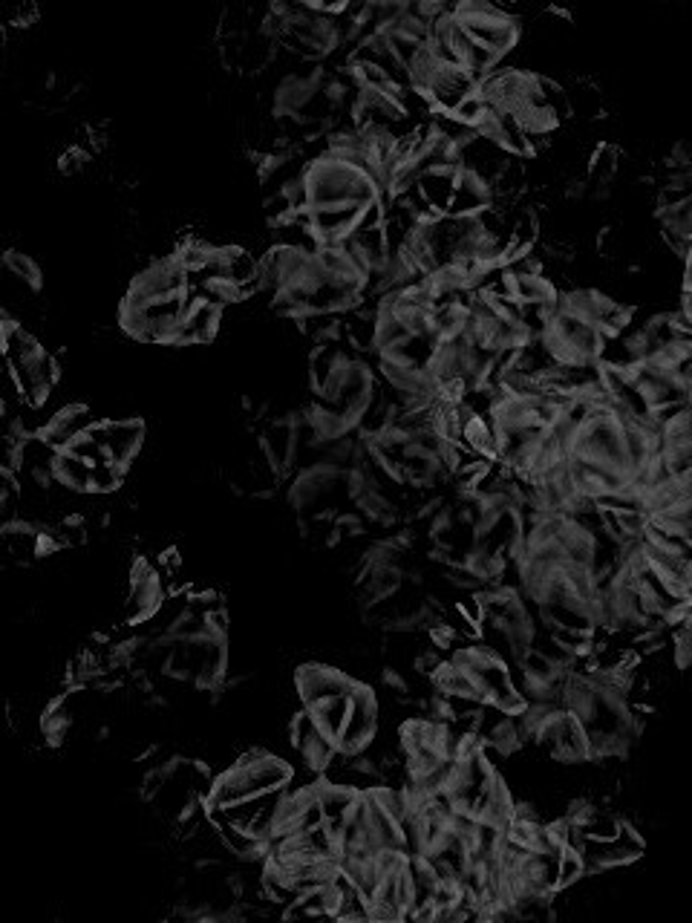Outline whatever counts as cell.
<instances>
[{
    "mask_svg": "<svg viewBox=\"0 0 692 923\" xmlns=\"http://www.w3.org/2000/svg\"><path fill=\"white\" fill-rule=\"evenodd\" d=\"M583 877H586V863H583V854L574 849L560 851V854H557V880H554L557 895H560V892H569V889H574Z\"/></svg>",
    "mask_w": 692,
    "mask_h": 923,
    "instance_id": "obj_10",
    "label": "cell"
},
{
    "mask_svg": "<svg viewBox=\"0 0 692 923\" xmlns=\"http://www.w3.org/2000/svg\"><path fill=\"white\" fill-rule=\"evenodd\" d=\"M90 439H96L104 453V462L124 465L130 468L133 459L142 453L148 425L142 416H130V419H96V425L87 430Z\"/></svg>",
    "mask_w": 692,
    "mask_h": 923,
    "instance_id": "obj_2",
    "label": "cell"
},
{
    "mask_svg": "<svg viewBox=\"0 0 692 923\" xmlns=\"http://www.w3.org/2000/svg\"><path fill=\"white\" fill-rule=\"evenodd\" d=\"M223 324V309L220 306H211L205 300H197L188 312V318L182 321V332H179V347H205L217 338Z\"/></svg>",
    "mask_w": 692,
    "mask_h": 923,
    "instance_id": "obj_4",
    "label": "cell"
},
{
    "mask_svg": "<svg viewBox=\"0 0 692 923\" xmlns=\"http://www.w3.org/2000/svg\"><path fill=\"white\" fill-rule=\"evenodd\" d=\"M67 453L75 456V459H81V462H87V465H96V462H104V453H101V445L96 439H90L87 433H81V436H75L73 442L67 445Z\"/></svg>",
    "mask_w": 692,
    "mask_h": 923,
    "instance_id": "obj_13",
    "label": "cell"
},
{
    "mask_svg": "<svg viewBox=\"0 0 692 923\" xmlns=\"http://www.w3.org/2000/svg\"><path fill=\"white\" fill-rule=\"evenodd\" d=\"M124 465H113V462H96L93 471H90V494L93 497H107V494H116L127 479Z\"/></svg>",
    "mask_w": 692,
    "mask_h": 923,
    "instance_id": "obj_9",
    "label": "cell"
},
{
    "mask_svg": "<svg viewBox=\"0 0 692 923\" xmlns=\"http://www.w3.org/2000/svg\"><path fill=\"white\" fill-rule=\"evenodd\" d=\"M453 18L465 26L470 38L482 47L496 52L502 61L517 50L522 38V21L508 9L496 6L491 0H462L453 3Z\"/></svg>",
    "mask_w": 692,
    "mask_h": 923,
    "instance_id": "obj_1",
    "label": "cell"
},
{
    "mask_svg": "<svg viewBox=\"0 0 692 923\" xmlns=\"http://www.w3.org/2000/svg\"><path fill=\"white\" fill-rule=\"evenodd\" d=\"M93 162V156L87 150H81L78 145H70L58 156V174L61 176H78L87 171V165Z\"/></svg>",
    "mask_w": 692,
    "mask_h": 923,
    "instance_id": "obj_12",
    "label": "cell"
},
{
    "mask_svg": "<svg viewBox=\"0 0 692 923\" xmlns=\"http://www.w3.org/2000/svg\"><path fill=\"white\" fill-rule=\"evenodd\" d=\"M0 263H3V272L12 277L21 289L32 292V295L44 292V283H47V280H44V269H41L38 260L29 257L26 251L6 249L3 251V257H0Z\"/></svg>",
    "mask_w": 692,
    "mask_h": 923,
    "instance_id": "obj_6",
    "label": "cell"
},
{
    "mask_svg": "<svg viewBox=\"0 0 692 923\" xmlns=\"http://www.w3.org/2000/svg\"><path fill=\"white\" fill-rule=\"evenodd\" d=\"M295 753L300 756V762H303V768H306L309 774L321 776L326 774V768L332 765V759H335V753H338V745H335V739L323 736L321 730L315 727V730L303 739V745H300Z\"/></svg>",
    "mask_w": 692,
    "mask_h": 923,
    "instance_id": "obj_7",
    "label": "cell"
},
{
    "mask_svg": "<svg viewBox=\"0 0 692 923\" xmlns=\"http://www.w3.org/2000/svg\"><path fill=\"white\" fill-rule=\"evenodd\" d=\"M485 110H488V101L482 99V93L476 90V93H470V96H465V99L459 101V107H456L450 116H453L459 125H465L473 130V125L485 116Z\"/></svg>",
    "mask_w": 692,
    "mask_h": 923,
    "instance_id": "obj_11",
    "label": "cell"
},
{
    "mask_svg": "<svg viewBox=\"0 0 692 923\" xmlns=\"http://www.w3.org/2000/svg\"><path fill=\"white\" fill-rule=\"evenodd\" d=\"M352 684H355V675L335 670V667L321 664V661H306L295 670V690L303 707L349 696Z\"/></svg>",
    "mask_w": 692,
    "mask_h": 923,
    "instance_id": "obj_3",
    "label": "cell"
},
{
    "mask_svg": "<svg viewBox=\"0 0 692 923\" xmlns=\"http://www.w3.org/2000/svg\"><path fill=\"white\" fill-rule=\"evenodd\" d=\"M306 710L312 713V719H315V724H318V730H321L323 736L338 739V736L344 733L346 719H349V696L318 701V704H309Z\"/></svg>",
    "mask_w": 692,
    "mask_h": 923,
    "instance_id": "obj_8",
    "label": "cell"
},
{
    "mask_svg": "<svg viewBox=\"0 0 692 923\" xmlns=\"http://www.w3.org/2000/svg\"><path fill=\"white\" fill-rule=\"evenodd\" d=\"M90 471H93V465L75 459L67 450H58V456L52 462L55 488L67 497H87L90 494Z\"/></svg>",
    "mask_w": 692,
    "mask_h": 923,
    "instance_id": "obj_5",
    "label": "cell"
}]
</instances>
